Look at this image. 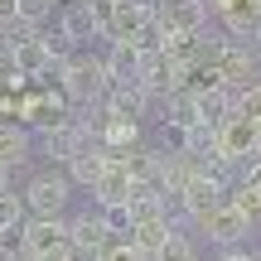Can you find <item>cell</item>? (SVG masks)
<instances>
[{
	"mask_svg": "<svg viewBox=\"0 0 261 261\" xmlns=\"http://www.w3.org/2000/svg\"><path fill=\"white\" fill-rule=\"evenodd\" d=\"M97 213H102L107 232H112L116 242H126V237L136 232V223H130V203H121V208H97Z\"/></svg>",
	"mask_w": 261,
	"mask_h": 261,
	"instance_id": "obj_20",
	"label": "cell"
},
{
	"mask_svg": "<svg viewBox=\"0 0 261 261\" xmlns=\"http://www.w3.org/2000/svg\"><path fill=\"white\" fill-rule=\"evenodd\" d=\"M0 29H5V24H0Z\"/></svg>",
	"mask_w": 261,
	"mask_h": 261,
	"instance_id": "obj_29",
	"label": "cell"
},
{
	"mask_svg": "<svg viewBox=\"0 0 261 261\" xmlns=\"http://www.w3.org/2000/svg\"><path fill=\"white\" fill-rule=\"evenodd\" d=\"M68 237H73V256H77V261H102V252L116 242V237L107 232V223H102V213H97V208L68 218Z\"/></svg>",
	"mask_w": 261,
	"mask_h": 261,
	"instance_id": "obj_7",
	"label": "cell"
},
{
	"mask_svg": "<svg viewBox=\"0 0 261 261\" xmlns=\"http://www.w3.org/2000/svg\"><path fill=\"white\" fill-rule=\"evenodd\" d=\"M0 87H5V92H24V87H29V77L24 73H19V68H15V54H10V48L5 44H0Z\"/></svg>",
	"mask_w": 261,
	"mask_h": 261,
	"instance_id": "obj_21",
	"label": "cell"
},
{
	"mask_svg": "<svg viewBox=\"0 0 261 261\" xmlns=\"http://www.w3.org/2000/svg\"><path fill=\"white\" fill-rule=\"evenodd\" d=\"M92 5H97V10H112V5H121V0H92Z\"/></svg>",
	"mask_w": 261,
	"mask_h": 261,
	"instance_id": "obj_26",
	"label": "cell"
},
{
	"mask_svg": "<svg viewBox=\"0 0 261 261\" xmlns=\"http://www.w3.org/2000/svg\"><path fill=\"white\" fill-rule=\"evenodd\" d=\"M102 261H150V256H145V252H140V247L126 237V242H112V247H107Z\"/></svg>",
	"mask_w": 261,
	"mask_h": 261,
	"instance_id": "obj_22",
	"label": "cell"
},
{
	"mask_svg": "<svg viewBox=\"0 0 261 261\" xmlns=\"http://www.w3.org/2000/svg\"><path fill=\"white\" fill-rule=\"evenodd\" d=\"M160 24H165V34H184V39H198L208 29V0H160Z\"/></svg>",
	"mask_w": 261,
	"mask_h": 261,
	"instance_id": "obj_8",
	"label": "cell"
},
{
	"mask_svg": "<svg viewBox=\"0 0 261 261\" xmlns=\"http://www.w3.org/2000/svg\"><path fill=\"white\" fill-rule=\"evenodd\" d=\"M15 19H24L29 29H44L54 19V0H15Z\"/></svg>",
	"mask_w": 261,
	"mask_h": 261,
	"instance_id": "obj_19",
	"label": "cell"
},
{
	"mask_svg": "<svg viewBox=\"0 0 261 261\" xmlns=\"http://www.w3.org/2000/svg\"><path fill=\"white\" fill-rule=\"evenodd\" d=\"M5 189H10V169L0 165V194H5Z\"/></svg>",
	"mask_w": 261,
	"mask_h": 261,
	"instance_id": "obj_25",
	"label": "cell"
},
{
	"mask_svg": "<svg viewBox=\"0 0 261 261\" xmlns=\"http://www.w3.org/2000/svg\"><path fill=\"white\" fill-rule=\"evenodd\" d=\"M0 256H5V237H0Z\"/></svg>",
	"mask_w": 261,
	"mask_h": 261,
	"instance_id": "obj_27",
	"label": "cell"
},
{
	"mask_svg": "<svg viewBox=\"0 0 261 261\" xmlns=\"http://www.w3.org/2000/svg\"><path fill=\"white\" fill-rule=\"evenodd\" d=\"M227 203H232L237 213H247L252 223H261V189H252V184H242V179H237V184L227 189Z\"/></svg>",
	"mask_w": 261,
	"mask_h": 261,
	"instance_id": "obj_18",
	"label": "cell"
},
{
	"mask_svg": "<svg viewBox=\"0 0 261 261\" xmlns=\"http://www.w3.org/2000/svg\"><path fill=\"white\" fill-rule=\"evenodd\" d=\"M252 218L247 213H237L232 203H223L213 218H203L198 223V232L208 237V247H218V252H232V247H247V237H252Z\"/></svg>",
	"mask_w": 261,
	"mask_h": 261,
	"instance_id": "obj_5",
	"label": "cell"
},
{
	"mask_svg": "<svg viewBox=\"0 0 261 261\" xmlns=\"http://www.w3.org/2000/svg\"><path fill=\"white\" fill-rule=\"evenodd\" d=\"M107 160H112V155H107L102 145H87V150H77V155H73V160L63 165V174L73 179V189H87V194H92V184L102 179Z\"/></svg>",
	"mask_w": 261,
	"mask_h": 261,
	"instance_id": "obj_14",
	"label": "cell"
},
{
	"mask_svg": "<svg viewBox=\"0 0 261 261\" xmlns=\"http://www.w3.org/2000/svg\"><path fill=\"white\" fill-rule=\"evenodd\" d=\"M15 19V0H0V24H10Z\"/></svg>",
	"mask_w": 261,
	"mask_h": 261,
	"instance_id": "obj_24",
	"label": "cell"
},
{
	"mask_svg": "<svg viewBox=\"0 0 261 261\" xmlns=\"http://www.w3.org/2000/svg\"><path fill=\"white\" fill-rule=\"evenodd\" d=\"M29 223V208H24V198L15 194V189H5V194H0V237H19V227Z\"/></svg>",
	"mask_w": 261,
	"mask_h": 261,
	"instance_id": "obj_16",
	"label": "cell"
},
{
	"mask_svg": "<svg viewBox=\"0 0 261 261\" xmlns=\"http://www.w3.org/2000/svg\"><path fill=\"white\" fill-rule=\"evenodd\" d=\"M39 39H44V48H48V58H54V68H63V63H73V58L83 54V48H77L73 39L63 34V29H44V34H39Z\"/></svg>",
	"mask_w": 261,
	"mask_h": 261,
	"instance_id": "obj_17",
	"label": "cell"
},
{
	"mask_svg": "<svg viewBox=\"0 0 261 261\" xmlns=\"http://www.w3.org/2000/svg\"><path fill=\"white\" fill-rule=\"evenodd\" d=\"M102 63H107L112 87H140L136 83V73H140V48L136 44H107L102 48Z\"/></svg>",
	"mask_w": 261,
	"mask_h": 261,
	"instance_id": "obj_12",
	"label": "cell"
},
{
	"mask_svg": "<svg viewBox=\"0 0 261 261\" xmlns=\"http://www.w3.org/2000/svg\"><path fill=\"white\" fill-rule=\"evenodd\" d=\"M73 194H77L73 179H68L58 165H48V169H39V174H29L24 189H19V198H24L29 218H63L68 203H73Z\"/></svg>",
	"mask_w": 261,
	"mask_h": 261,
	"instance_id": "obj_2",
	"label": "cell"
},
{
	"mask_svg": "<svg viewBox=\"0 0 261 261\" xmlns=\"http://www.w3.org/2000/svg\"><path fill=\"white\" fill-rule=\"evenodd\" d=\"M107 155H112V150H107ZM130 194H136V179L126 174L121 155H112L107 169H102V179L92 184V203L97 208H121V203H130Z\"/></svg>",
	"mask_w": 261,
	"mask_h": 261,
	"instance_id": "obj_10",
	"label": "cell"
},
{
	"mask_svg": "<svg viewBox=\"0 0 261 261\" xmlns=\"http://www.w3.org/2000/svg\"><path fill=\"white\" fill-rule=\"evenodd\" d=\"M58 87H63V97H68V107H73V112L97 107L107 92H112V77H107L102 54H87V48H83L73 63H63V68H58Z\"/></svg>",
	"mask_w": 261,
	"mask_h": 261,
	"instance_id": "obj_1",
	"label": "cell"
},
{
	"mask_svg": "<svg viewBox=\"0 0 261 261\" xmlns=\"http://www.w3.org/2000/svg\"><path fill=\"white\" fill-rule=\"evenodd\" d=\"M218 261H261V256L247 252V247H232V252H218Z\"/></svg>",
	"mask_w": 261,
	"mask_h": 261,
	"instance_id": "obj_23",
	"label": "cell"
},
{
	"mask_svg": "<svg viewBox=\"0 0 261 261\" xmlns=\"http://www.w3.org/2000/svg\"><path fill=\"white\" fill-rule=\"evenodd\" d=\"M150 261H198V252H194V232H189V223H174V227H169V237L160 242V252L150 256Z\"/></svg>",
	"mask_w": 261,
	"mask_h": 261,
	"instance_id": "obj_15",
	"label": "cell"
},
{
	"mask_svg": "<svg viewBox=\"0 0 261 261\" xmlns=\"http://www.w3.org/2000/svg\"><path fill=\"white\" fill-rule=\"evenodd\" d=\"M140 140H145V126H140V121H116V116H102V126H97V145L112 150V155H126V150H136Z\"/></svg>",
	"mask_w": 261,
	"mask_h": 261,
	"instance_id": "obj_13",
	"label": "cell"
},
{
	"mask_svg": "<svg viewBox=\"0 0 261 261\" xmlns=\"http://www.w3.org/2000/svg\"><path fill=\"white\" fill-rule=\"evenodd\" d=\"M155 0H121V5L107 10V44H136L140 29L155 19Z\"/></svg>",
	"mask_w": 261,
	"mask_h": 261,
	"instance_id": "obj_6",
	"label": "cell"
},
{
	"mask_svg": "<svg viewBox=\"0 0 261 261\" xmlns=\"http://www.w3.org/2000/svg\"><path fill=\"white\" fill-rule=\"evenodd\" d=\"M256 227H261V223H256Z\"/></svg>",
	"mask_w": 261,
	"mask_h": 261,
	"instance_id": "obj_30",
	"label": "cell"
},
{
	"mask_svg": "<svg viewBox=\"0 0 261 261\" xmlns=\"http://www.w3.org/2000/svg\"><path fill=\"white\" fill-rule=\"evenodd\" d=\"M19 252L29 261H77L73 237H68V218H29L19 227Z\"/></svg>",
	"mask_w": 261,
	"mask_h": 261,
	"instance_id": "obj_3",
	"label": "cell"
},
{
	"mask_svg": "<svg viewBox=\"0 0 261 261\" xmlns=\"http://www.w3.org/2000/svg\"><path fill=\"white\" fill-rule=\"evenodd\" d=\"M54 5H63V0H54Z\"/></svg>",
	"mask_w": 261,
	"mask_h": 261,
	"instance_id": "obj_28",
	"label": "cell"
},
{
	"mask_svg": "<svg viewBox=\"0 0 261 261\" xmlns=\"http://www.w3.org/2000/svg\"><path fill=\"white\" fill-rule=\"evenodd\" d=\"M34 160V130L19 126V121H0V165L15 174Z\"/></svg>",
	"mask_w": 261,
	"mask_h": 261,
	"instance_id": "obj_11",
	"label": "cell"
},
{
	"mask_svg": "<svg viewBox=\"0 0 261 261\" xmlns=\"http://www.w3.org/2000/svg\"><path fill=\"white\" fill-rule=\"evenodd\" d=\"M54 29H63V34L83 48L87 39H107V10H97L92 0H63Z\"/></svg>",
	"mask_w": 261,
	"mask_h": 261,
	"instance_id": "obj_4",
	"label": "cell"
},
{
	"mask_svg": "<svg viewBox=\"0 0 261 261\" xmlns=\"http://www.w3.org/2000/svg\"><path fill=\"white\" fill-rule=\"evenodd\" d=\"M213 68H218V77H223L227 87H252L256 77H261V54H256L252 44H237V39H232Z\"/></svg>",
	"mask_w": 261,
	"mask_h": 261,
	"instance_id": "obj_9",
	"label": "cell"
}]
</instances>
